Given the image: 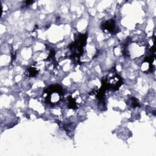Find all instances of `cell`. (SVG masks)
Masks as SVG:
<instances>
[{
  "mask_svg": "<svg viewBox=\"0 0 156 156\" xmlns=\"http://www.w3.org/2000/svg\"><path fill=\"white\" fill-rule=\"evenodd\" d=\"M49 89L50 90V93H48V95H49V101L52 104L57 103L61 97V93L59 90L60 88H58V86H52V88Z\"/></svg>",
  "mask_w": 156,
  "mask_h": 156,
  "instance_id": "cell-1",
  "label": "cell"
},
{
  "mask_svg": "<svg viewBox=\"0 0 156 156\" xmlns=\"http://www.w3.org/2000/svg\"><path fill=\"white\" fill-rule=\"evenodd\" d=\"M114 26H115L114 22L112 20L108 21L105 24V29H107V30L110 31V30H113V29L114 28Z\"/></svg>",
  "mask_w": 156,
  "mask_h": 156,
  "instance_id": "cell-2",
  "label": "cell"
}]
</instances>
